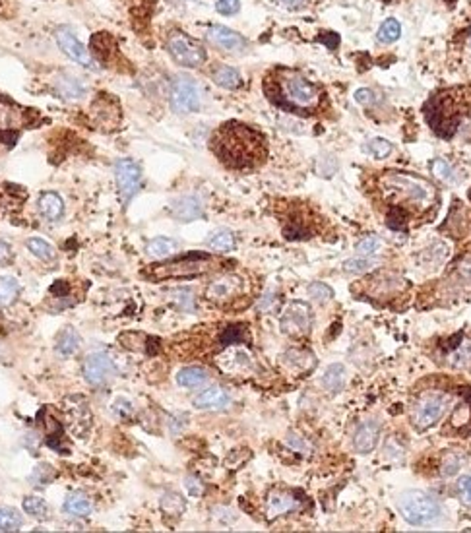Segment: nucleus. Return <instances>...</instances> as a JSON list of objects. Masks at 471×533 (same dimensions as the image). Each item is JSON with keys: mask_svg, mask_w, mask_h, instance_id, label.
Returning <instances> with one entry per match:
<instances>
[{"mask_svg": "<svg viewBox=\"0 0 471 533\" xmlns=\"http://www.w3.org/2000/svg\"><path fill=\"white\" fill-rule=\"evenodd\" d=\"M365 190L394 231L429 221L440 202V192L431 180L407 171L372 173L365 178Z\"/></svg>", "mask_w": 471, "mask_h": 533, "instance_id": "obj_1", "label": "nucleus"}, {"mask_svg": "<svg viewBox=\"0 0 471 533\" xmlns=\"http://www.w3.org/2000/svg\"><path fill=\"white\" fill-rule=\"evenodd\" d=\"M264 92L270 103L283 111L312 117L328 107L326 92L309 82L299 70L273 68L264 78Z\"/></svg>", "mask_w": 471, "mask_h": 533, "instance_id": "obj_2", "label": "nucleus"}, {"mask_svg": "<svg viewBox=\"0 0 471 533\" xmlns=\"http://www.w3.org/2000/svg\"><path fill=\"white\" fill-rule=\"evenodd\" d=\"M212 150L225 167L245 171L260 167L268 160L264 134L243 122H225L212 136Z\"/></svg>", "mask_w": 471, "mask_h": 533, "instance_id": "obj_3", "label": "nucleus"}, {"mask_svg": "<svg viewBox=\"0 0 471 533\" xmlns=\"http://www.w3.org/2000/svg\"><path fill=\"white\" fill-rule=\"evenodd\" d=\"M429 128L443 140H452L463 122L471 119V84L434 92L423 105Z\"/></svg>", "mask_w": 471, "mask_h": 533, "instance_id": "obj_4", "label": "nucleus"}, {"mask_svg": "<svg viewBox=\"0 0 471 533\" xmlns=\"http://www.w3.org/2000/svg\"><path fill=\"white\" fill-rule=\"evenodd\" d=\"M219 270H223L221 258L207 253H189L169 262L148 266L140 273L153 283H157L165 280H192V278H200Z\"/></svg>", "mask_w": 471, "mask_h": 533, "instance_id": "obj_5", "label": "nucleus"}, {"mask_svg": "<svg viewBox=\"0 0 471 533\" xmlns=\"http://www.w3.org/2000/svg\"><path fill=\"white\" fill-rule=\"evenodd\" d=\"M397 508L405 522L411 525L433 524L443 514L438 500L425 491H405L397 498Z\"/></svg>", "mask_w": 471, "mask_h": 533, "instance_id": "obj_6", "label": "nucleus"}, {"mask_svg": "<svg viewBox=\"0 0 471 533\" xmlns=\"http://www.w3.org/2000/svg\"><path fill=\"white\" fill-rule=\"evenodd\" d=\"M434 361L452 371L471 373V328H462L458 334L440 339Z\"/></svg>", "mask_w": 471, "mask_h": 533, "instance_id": "obj_7", "label": "nucleus"}, {"mask_svg": "<svg viewBox=\"0 0 471 533\" xmlns=\"http://www.w3.org/2000/svg\"><path fill=\"white\" fill-rule=\"evenodd\" d=\"M450 405V394L444 390H425L413 403L411 421L417 430H427L443 419Z\"/></svg>", "mask_w": 471, "mask_h": 533, "instance_id": "obj_8", "label": "nucleus"}, {"mask_svg": "<svg viewBox=\"0 0 471 533\" xmlns=\"http://www.w3.org/2000/svg\"><path fill=\"white\" fill-rule=\"evenodd\" d=\"M167 51L177 65L187 66V68H200L202 65H206L207 60L206 49L202 47L198 41L190 39L180 31L171 33L167 39Z\"/></svg>", "mask_w": 471, "mask_h": 533, "instance_id": "obj_9", "label": "nucleus"}, {"mask_svg": "<svg viewBox=\"0 0 471 533\" xmlns=\"http://www.w3.org/2000/svg\"><path fill=\"white\" fill-rule=\"evenodd\" d=\"M171 109L175 112H194L200 109V92L189 76H177L171 85Z\"/></svg>", "mask_w": 471, "mask_h": 533, "instance_id": "obj_10", "label": "nucleus"}, {"mask_svg": "<svg viewBox=\"0 0 471 533\" xmlns=\"http://www.w3.org/2000/svg\"><path fill=\"white\" fill-rule=\"evenodd\" d=\"M311 326H312L311 307H309L307 303L293 301V303H289V305L285 307V310H283V316H282L283 334H287V336H293V337H302L311 332Z\"/></svg>", "mask_w": 471, "mask_h": 533, "instance_id": "obj_11", "label": "nucleus"}, {"mask_svg": "<svg viewBox=\"0 0 471 533\" xmlns=\"http://www.w3.org/2000/svg\"><path fill=\"white\" fill-rule=\"evenodd\" d=\"M114 178H117V187H119L123 206L126 208L142 187L140 167L132 160H119L114 163Z\"/></svg>", "mask_w": 471, "mask_h": 533, "instance_id": "obj_12", "label": "nucleus"}, {"mask_svg": "<svg viewBox=\"0 0 471 533\" xmlns=\"http://www.w3.org/2000/svg\"><path fill=\"white\" fill-rule=\"evenodd\" d=\"M55 39H57L60 51H62L68 58L76 60L78 65H82L84 68H87V70H97V65H95L92 53L78 41V37L72 33V29H68L67 26H60V28H57V31H55Z\"/></svg>", "mask_w": 471, "mask_h": 533, "instance_id": "obj_13", "label": "nucleus"}, {"mask_svg": "<svg viewBox=\"0 0 471 533\" xmlns=\"http://www.w3.org/2000/svg\"><path fill=\"white\" fill-rule=\"evenodd\" d=\"M206 299L217 305H227L243 293V280L235 273H223L221 278L209 281L206 287Z\"/></svg>", "mask_w": 471, "mask_h": 533, "instance_id": "obj_14", "label": "nucleus"}, {"mask_svg": "<svg viewBox=\"0 0 471 533\" xmlns=\"http://www.w3.org/2000/svg\"><path fill=\"white\" fill-rule=\"evenodd\" d=\"M117 373L111 357L107 353H89L84 361V378L92 386H105Z\"/></svg>", "mask_w": 471, "mask_h": 533, "instance_id": "obj_15", "label": "nucleus"}, {"mask_svg": "<svg viewBox=\"0 0 471 533\" xmlns=\"http://www.w3.org/2000/svg\"><path fill=\"white\" fill-rule=\"evenodd\" d=\"M65 413L68 419V430L78 439H84V434L92 425V413L87 402L80 396H72L65 402Z\"/></svg>", "mask_w": 471, "mask_h": 533, "instance_id": "obj_16", "label": "nucleus"}, {"mask_svg": "<svg viewBox=\"0 0 471 533\" xmlns=\"http://www.w3.org/2000/svg\"><path fill=\"white\" fill-rule=\"evenodd\" d=\"M39 423H41V427L45 430V440H47V446L49 448H53L58 454H68L70 448L67 446V439H65V429H62V425L60 421H57L51 412H49V407H43L37 415Z\"/></svg>", "mask_w": 471, "mask_h": 533, "instance_id": "obj_17", "label": "nucleus"}, {"mask_svg": "<svg viewBox=\"0 0 471 533\" xmlns=\"http://www.w3.org/2000/svg\"><path fill=\"white\" fill-rule=\"evenodd\" d=\"M443 289L448 291L450 297H460L463 293L471 291V256H465L460 264L456 266V270L448 273V278L443 281Z\"/></svg>", "mask_w": 471, "mask_h": 533, "instance_id": "obj_18", "label": "nucleus"}, {"mask_svg": "<svg viewBox=\"0 0 471 533\" xmlns=\"http://www.w3.org/2000/svg\"><path fill=\"white\" fill-rule=\"evenodd\" d=\"M206 39L216 45L221 51H227V53H243L246 49V41L243 35H239L233 29L225 28V26H212L207 28Z\"/></svg>", "mask_w": 471, "mask_h": 533, "instance_id": "obj_19", "label": "nucleus"}, {"mask_svg": "<svg viewBox=\"0 0 471 533\" xmlns=\"http://www.w3.org/2000/svg\"><path fill=\"white\" fill-rule=\"evenodd\" d=\"M446 432H454L458 437H470L471 434V388L462 390V402L456 405L450 425L446 427Z\"/></svg>", "mask_w": 471, "mask_h": 533, "instance_id": "obj_20", "label": "nucleus"}, {"mask_svg": "<svg viewBox=\"0 0 471 533\" xmlns=\"http://www.w3.org/2000/svg\"><path fill=\"white\" fill-rule=\"evenodd\" d=\"M297 508H299V498L293 495L291 491H283V489L272 491L268 495V500H266V512H268L270 520L291 514L293 510H297Z\"/></svg>", "mask_w": 471, "mask_h": 533, "instance_id": "obj_21", "label": "nucleus"}, {"mask_svg": "<svg viewBox=\"0 0 471 533\" xmlns=\"http://www.w3.org/2000/svg\"><path fill=\"white\" fill-rule=\"evenodd\" d=\"M378 434H380V425L375 419L363 421L353 434V446L361 454H370L377 448Z\"/></svg>", "mask_w": 471, "mask_h": 533, "instance_id": "obj_22", "label": "nucleus"}, {"mask_svg": "<svg viewBox=\"0 0 471 533\" xmlns=\"http://www.w3.org/2000/svg\"><path fill=\"white\" fill-rule=\"evenodd\" d=\"M171 214L175 215L179 221L187 223V221H194L200 219L204 215V208L196 196H180L171 204Z\"/></svg>", "mask_w": 471, "mask_h": 533, "instance_id": "obj_23", "label": "nucleus"}, {"mask_svg": "<svg viewBox=\"0 0 471 533\" xmlns=\"http://www.w3.org/2000/svg\"><path fill=\"white\" fill-rule=\"evenodd\" d=\"M229 403H231L229 394L219 386L204 390L200 396L194 398V407H198V409H225Z\"/></svg>", "mask_w": 471, "mask_h": 533, "instance_id": "obj_24", "label": "nucleus"}, {"mask_svg": "<svg viewBox=\"0 0 471 533\" xmlns=\"http://www.w3.org/2000/svg\"><path fill=\"white\" fill-rule=\"evenodd\" d=\"M94 115L97 124H103V126H111V128H117L119 124V119H121V112L117 109V101L113 99H107V97H101L94 103Z\"/></svg>", "mask_w": 471, "mask_h": 533, "instance_id": "obj_25", "label": "nucleus"}, {"mask_svg": "<svg viewBox=\"0 0 471 533\" xmlns=\"http://www.w3.org/2000/svg\"><path fill=\"white\" fill-rule=\"evenodd\" d=\"M82 346V337L76 332L72 326H65L57 334V339H55V349L60 357H70L74 355L76 351Z\"/></svg>", "mask_w": 471, "mask_h": 533, "instance_id": "obj_26", "label": "nucleus"}, {"mask_svg": "<svg viewBox=\"0 0 471 533\" xmlns=\"http://www.w3.org/2000/svg\"><path fill=\"white\" fill-rule=\"evenodd\" d=\"M62 510H65V514L72 516V518H85V516L92 514L94 505L87 498V495H84L82 491H76V493H70L67 496Z\"/></svg>", "mask_w": 471, "mask_h": 533, "instance_id": "obj_27", "label": "nucleus"}, {"mask_svg": "<svg viewBox=\"0 0 471 533\" xmlns=\"http://www.w3.org/2000/svg\"><path fill=\"white\" fill-rule=\"evenodd\" d=\"M39 212L49 221H57L65 214V202L57 192H43L39 196Z\"/></svg>", "mask_w": 471, "mask_h": 533, "instance_id": "obj_28", "label": "nucleus"}, {"mask_svg": "<svg viewBox=\"0 0 471 533\" xmlns=\"http://www.w3.org/2000/svg\"><path fill=\"white\" fill-rule=\"evenodd\" d=\"M345 382H348V371L345 366L339 365V363H334L326 369V373L322 376V384L324 388L330 394H339L343 388H345Z\"/></svg>", "mask_w": 471, "mask_h": 533, "instance_id": "obj_29", "label": "nucleus"}, {"mask_svg": "<svg viewBox=\"0 0 471 533\" xmlns=\"http://www.w3.org/2000/svg\"><path fill=\"white\" fill-rule=\"evenodd\" d=\"M55 90L65 99H78V97H82L85 94V85L78 78H72V76H60L55 82Z\"/></svg>", "mask_w": 471, "mask_h": 533, "instance_id": "obj_30", "label": "nucleus"}, {"mask_svg": "<svg viewBox=\"0 0 471 533\" xmlns=\"http://www.w3.org/2000/svg\"><path fill=\"white\" fill-rule=\"evenodd\" d=\"M207 382V371L200 366H185L177 373V384L182 388H198Z\"/></svg>", "mask_w": 471, "mask_h": 533, "instance_id": "obj_31", "label": "nucleus"}, {"mask_svg": "<svg viewBox=\"0 0 471 533\" xmlns=\"http://www.w3.org/2000/svg\"><path fill=\"white\" fill-rule=\"evenodd\" d=\"M179 253V243L173 241L169 237H157L148 243V254L151 258H169L173 254Z\"/></svg>", "mask_w": 471, "mask_h": 533, "instance_id": "obj_32", "label": "nucleus"}, {"mask_svg": "<svg viewBox=\"0 0 471 533\" xmlns=\"http://www.w3.org/2000/svg\"><path fill=\"white\" fill-rule=\"evenodd\" d=\"M212 78H214V82H216L219 87H225V90H237V87H241V84H243L241 74L237 72L235 68H231V66H219Z\"/></svg>", "mask_w": 471, "mask_h": 533, "instance_id": "obj_33", "label": "nucleus"}, {"mask_svg": "<svg viewBox=\"0 0 471 533\" xmlns=\"http://www.w3.org/2000/svg\"><path fill=\"white\" fill-rule=\"evenodd\" d=\"M185 498L179 495V493H173V491H167L165 495L161 496V510L163 514L169 516V518H179L182 512H185Z\"/></svg>", "mask_w": 471, "mask_h": 533, "instance_id": "obj_34", "label": "nucleus"}, {"mask_svg": "<svg viewBox=\"0 0 471 533\" xmlns=\"http://www.w3.org/2000/svg\"><path fill=\"white\" fill-rule=\"evenodd\" d=\"M207 248H212L216 253H229L235 248V235L229 229H221L207 239Z\"/></svg>", "mask_w": 471, "mask_h": 533, "instance_id": "obj_35", "label": "nucleus"}, {"mask_svg": "<svg viewBox=\"0 0 471 533\" xmlns=\"http://www.w3.org/2000/svg\"><path fill=\"white\" fill-rule=\"evenodd\" d=\"M24 510H26V514L35 518V520H41V522H45V520L51 518V508H49V505L41 496H28V498H24Z\"/></svg>", "mask_w": 471, "mask_h": 533, "instance_id": "obj_36", "label": "nucleus"}, {"mask_svg": "<svg viewBox=\"0 0 471 533\" xmlns=\"http://www.w3.org/2000/svg\"><path fill=\"white\" fill-rule=\"evenodd\" d=\"M24 524V518L12 506H0V530L2 532H18Z\"/></svg>", "mask_w": 471, "mask_h": 533, "instance_id": "obj_37", "label": "nucleus"}, {"mask_svg": "<svg viewBox=\"0 0 471 533\" xmlns=\"http://www.w3.org/2000/svg\"><path fill=\"white\" fill-rule=\"evenodd\" d=\"M19 295V283L14 278H0V309L10 307Z\"/></svg>", "mask_w": 471, "mask_h": 533, "instance_id": "obj_38", "label": "nucleus"}, {"mask_svg": "<svg viewBox=\"0 0 471 533\" xmlns=\"http://www.w3.org/2000/svg\"><path fill=\"white\" fill-rule=\"evenodd\" d=\"M283 359L289 363L295 369H301V373H307V371H311L312 366H314V357L311 353H307V351H299V349H289Z\"/></svg>", "mask_w": 471, "mask_h": 533, "instance_id": "obj_39", "label": "nucleus"}, {"mask_svg": "<svg viewBox=\"0 0 471 533\" xmlns=\"http://www.w3.org/2000/svg\"><path fill=\"white\" fill-rule=\"evenodd\" d=\"M400 33H402V26H400V22L394 18H388L380 29H378V41H382V43H394L400 39Z\"/></svg>", "mask_w": 471, "mask_h": 533, "instance_id": "obj_40", "label": "nucleus"}, {"mask_svg": "<svg viewBox=\"0 0 471 533\" xmlns=\"http://www.w3.org/2000/svg\"><path fill=\"white\" fill-rule=\"evenodd\" d=\"M28 248L31 251L33 256H37L39 260H43V262H49L53 256H55V251H53V246L47 243V241H43V239H29L28 241Z\"/></svg>", "mask_w": 471, "mask_h": 533, "instance_id": "obj_41", "label": "nucleus"}, {"mask_svg": "<svg viewBox=\"0 0 471 533\" xmlns=\"http://www.w3.org/2000/svg\"><path fill=\"white\" fill-rule=\"evenodd\" d=\"M365 150L372 155V158H377V160H384L388 158L390 153H392V144L384 138H372V140L368 142L367 146H365Z\"/></svg>", "mask_w": 471, "mask_h": 533, "instance_id": "obj_42", "label": "nucleus"}, {"mask_svg": "<svg viewBox=\"0 0 471 533\" xmlns=\"http://www.w3.org/2000/svg\"><path fill=\"white\" fill-rule=\"evenodd\" d=\"M382 246V241L375 237V235H368L363 241H359L355 251H357V256H363V258H370L372 254H377Z\"/></svg>", "mask_w": 471, "mask_h": 533, "instance_id": "obj_43", "label": "nucleus"}, {"mask_svg": "<svg viewBox=\"0 0 471 533\" xmlns=\"http://www.w3.org/2000/svg\"><path fill=\"white\" fill-rule=\"evenodd\" d=\"M92 47L95 49V53H97L99 58L105 62V60H107V55L114 49V41L111 39L109 33H99V35H94V39H92Z\"/></svg>", "mask_w": 471, "mask_h": 533, "instance_id": "obj_44", "label": "nucleus"}, {"mask_svg": "<svg viewBox=\"0 0 471 533\" xmlns=\"http://www.w3.org/2000/svg\"><path fill=\"white\" fill-rule=\"evenodd\" d=\"M55 477V469L53 466H49V464H39L33 469V473H31V477L29 481H33V485H47L51 483Z\"/></svg>", "mask_w": 471, "mask_h": 533, "instance_id": "obj_45", "label": "nucleus"}, {"mask_svg": "<svg viewBox=\"0 0 471 533\" xmlns=\"http://www.w3.org/2000/svg\"><path fill=\"white\" fill-rule=\"evenodd\" d=\"M171 299H173V303L179 307L180 310H192L194 309V295H192V291L190 289H175V291H171Z\"/></svg>", "mask_w": 471, "mask_h": 533, "instance_id": "obj_46", "label": "nucleus"}, {"mask_svg": "<svg viewBox=\"0 0 471 533\" xmlns=\"http://www.w3.org/2000/svg\"><path fill=\"white\" fill-rule=\"evenodd\" d=\"M309 295H311L314 301H318V303H326V301H330L332 297H334V291H332L326 283L314 281V283L309 285Z\"/></svg>", "mask_w": 471, "mask_h": 533, "instance_id": "obj_47", "label": "nucleus"}, {"mask_svg": "<svg viewBox=\"0 0 471 533\" xmlns=\"http://www.w3.org/2000/svg\"><path fill=\"white\" fill-rule=\"evenodd\" d=\"M377 262L375 260H370V258H363V256H357V258H353V260H348V262L343 264V268L349 273H363V271H368L370 268H375Z\"/></svg>", "mask_w": 471, "mask_h": 533, "instance_id": "obj_48", "label": "nucleus"}, {"mask_svg": "<svg viewBox=\"0 0 471 533\" xmlns=\"http://www.w3.org/2000/svg\"><path fill=\"white\" fill-rule=\"evenodd\" d=\"M431 169H433V173L438 178H443V180H454L452 167H450V165H448L444 160H434Z\"/></svg>", "mask_w": 471, "mask_h": 533, "instance_id": "obj_49", "label": "nucleus"}, {"mask_svg": "<svg viewBox=\"0 0 471 533\" xmlns=\"http://www.w3.org/2000/svg\"><path fill=\"white\" fill-rule=\"evenodd\" d=\"M287 444H289V448H293L295 452H299V454H301V452L302 454H309V452H311V444L302 439V437L295 434V432H291V434L287 437Z\"/></svg>", "mask_w": 471, "mask_h": 533, "instance_id": "obj_50", "label": "nucleus"}, {"mask_svg": "<svg viewBox=\"0 0 471 533\" xmlns=\"http://www.w3.org/2000/svg\"><path fill=\"white\" fill-rule=\"evenodd\" d=\"M239 8H241L239 0H217L216 2V10L223 16H233L239 12Z\"/></svg>", "mask_w": 471, "mask_h": 533, "instance_id": "obj_51", "label": "nucleus"}, {"mask_svg": "<svg viewBox=\"0 0 471 533\" xmlns=\"http://www.w3.org/2000/svg\"><path fill=\"white\" fill-rule=\"evenodd\" d=\"M113 412L121 417H130L132 415V403L124 400V398H119L113 402Z\"/></svg>", "mask_w": 471, "mask_h": 533, "instance_id": "obj_52", "label": "nucleus"}, {"mask_svg": "<svg viewBox=\"0 0 471 533\" xmlns=\"http://www.w3.org/2000/svg\"><path fill=\"white\" fill-rule=\"evenodd\" d=\"M355 99H357V101L361 105H365V107H370V105L377 101V95L372 94L370 90H357V94H355Z\"/></svg>", "mask_w": 471, "mask_h": 533, "instance_id": "obj_53", "label": "nucleus"}, {"mask_svg": "<svg viewBox=\"0 0 471 533\" xmlns=\"http://www.w3.org/2000/svg\"><path fill=\"white\" fill-rule=\"evenodd\" d=\"M185 485H187V489H189V493L192 496H200L204 493V485H202L196 477H187V483H185Z\"/></svg>", "mask_w": 471, "mask_h": 533, "instance_id": "obj_54", "label": "nucleus"}, {"mask_svg": "<svg viewBox=\"0 0 471 533\" xmlns=\"http://www.w3.org/2000/svg\"><path fill=\"white\" fill-rule=\"evenodd\" d=\"M458 489H460V493L463 495V498L471 502V475H463L460 479V483H458Z\"/></svg>", "mask_w": 471, "mask_h": 533, "instance_id": "obj_55", "label": "nucleus"}, {"mask_svg": "<svg viewBox=\"0 0 471 533\" xmlns=\"http://www.w3.org/2000/svg\"><path fill=\"white\" fill-rule=\"evenodd\" d=\"M12 258H14L12 246L4 241H0V264H8Z\"/></svg>", "mask_w": 471, "mask_h": 533, "instance_id": "obj_56", "label": "nucleus"}, {"mask_svg": "<svg viewBox=\"0 0 471 533\" xmlns=\"http://www.w3.org/2000/svg\"><path fill=\"white\" fill-rule=\"evenodd\" d=\"M460 469V459L458 458H450L446 464H444L443 469V475H454L456 471Z\"/></svg>", "mask_w": 471, "mask_h": 533, "instance_id": "obj_57", "label": "nucleus"}, {"mask_svg": "<svg viewBox=\"0 0 471 533\" xmlns=\"http://www.w3.org/2000/svg\"><path fill=\"white\" fill-rule=\"evenodd\" d=\"M305 2H307V0H282V6H285V8L289 10H299L305 6Z\"/></svg>", "mask_w": 471, "mask_h": 533, "instance_id": "obj_58", "label": "nucleus"}, {"mask_svg": "<svg viewBox=\"0 0 471 533\" xmlns=\"http://www.w3.org/2000/svg\"><path fill=\"white\" fill-rule=\"evenodd\" d=\"M470 202H471V190H470Z\"/></svg>", "mask_w": 471, "mask_h": 533, "instance_id": "obj_59", "label": "nucleus"}, {"mask_svg": "<svg viewBox=\"0 0 471 533\" xmlns=\"http://www.w3.org/2000/svg\"><path fill=\"white\" fill-rule=\"evenodd\" d=\"M448 2H452V0H448Z\"/></svg>", "mask_w": 471, "mask_h": 533, "instance_id": "obj_60", "label": "nucleus"}]
</instances>
